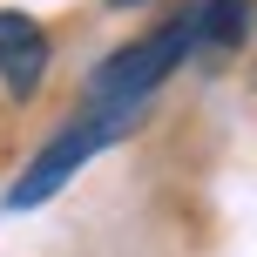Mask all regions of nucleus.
<instances>
[{
  "instance_id": "f257e3e1",
  "label": "nucleus",
  "mask_w": 257,
  "mask_h": 257,
  "mask_svg": "<svg viewBox=\"0 0 257 257\" xmlns=\"http://www.w3.org/2000/svg\"><path fill=\"white\" fill-rule=\"evenodd\" d=\"M142 115H149V102H136V108H81L75 122L61 128V136H48L41 142V156L14 176V190H7V210H41L54 190H68V176H75L81 163H95V156L108 149V142H122V136H136Z\"/></svg>"
},
{
  "instance_id": "7ed1b4c3",
  "label": "nucleus",
  "mask_w": 257,
  "mask_h": 257,
  "mask_svg": "<svg viewBox=\"0 0 257 257\" xmlns=\"http://www.w3.org/2000/svg\"><path fill=\"white\" fill-rule=\"evenodd\" d=\"M41 75H48V27L34 14L0 7V81H7L14 102H34Z\"/></svg>"
},
{
  "instance_id": "20e7f679",
  "label": "nucleus",
  "mask_w": 257,
  "mask_h": 257,
  "mask_svg": "<svg viewBox=\"0 0 257 257\" xmlns=\"http://www.w3.org/2000/svg\"><path fill=\"white\" fill-rule=\"evenodd\" d=\"M250 41V0H196V48L230 54Z\"/></svg>"
},
{
  "instance_id": "f03ea898",
  "label": "nucleus",
  "mask_w": 257,
  "mask_h": 257,
  "mask_svg": "<svg viewBox=\"0 0 257 257\" xmlns=\"http://www.w3.org/2000/svg\"><path fill=\"white\" fill-rule=\"evenodd\" d=\"M190 54H196V7H183V14H169L156 34L128 41V48H115L108 61L88 68V102L95 108H136V102H149Z\"/></svg>"
},
{
  "instance_id": "39448f33",
  "label": "nucleus",
  "mask_w": 257,
  "mask_h": 257,
  "mask_svg": "<svg viewBox=\"0 0 257 257\" xmlns=\"http://www.w3.org/2000/svg\"><path fill=\"white\" fill-rule=\"evenodd\" d=\"M108 7H142V0H108Z\"/></svg>"
}]
</instances>
